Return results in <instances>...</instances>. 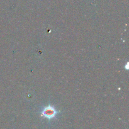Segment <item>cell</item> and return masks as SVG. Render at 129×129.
Wrapping results in <instances>:
<instances>
[{
    "label": "cell",
    "instance_id": "obj_1",
    "mask_svg": "<svg viewBox=\"0 0 129 129\" xmlns=\"http://www.w3.org/2000/svg\"><path fill=\"white\" fill-rule=\"evenodd\" d=\"M58 113L59 112L57 111L53 106L49 105L44 108L42 112V116L48 119H52L54 118Z\"/></svg>",
    "mask_w": 129,
    "mask_h": 129
}]
</instances>
